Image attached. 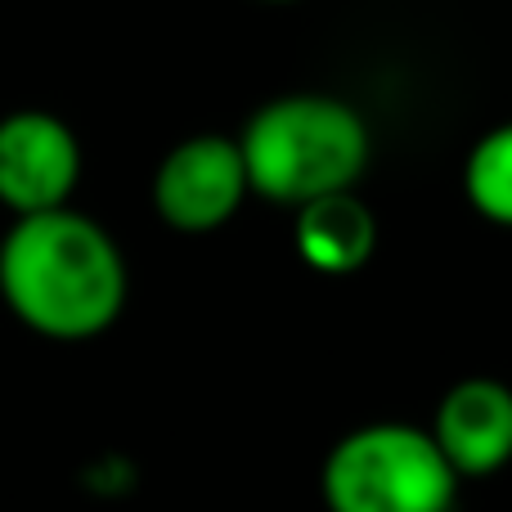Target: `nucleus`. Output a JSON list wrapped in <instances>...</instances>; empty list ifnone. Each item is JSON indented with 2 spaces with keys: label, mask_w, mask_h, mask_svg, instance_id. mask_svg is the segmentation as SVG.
I'll use <instances>...</instances> for the list:
<instances>
[{
  "label": "nucleus",
  "mask_w": 512,
  "mask_h": 512,
  "mask_svg": "<svg viewBox=\"0 0 512 512\" xmlns=\"http://www.w3.org/2000/svg\"><path fill=\"white\" fill-rule=\"evenodd\" d=\"M454 477H490L512 463V387L499 378H463L436 405L427 427Z\"/></svg>",
  "instance_id": "obj_6"
},
{
  "label": "nucleus",
  "mask_w": 512,
  "mask_h": 512,
  "mask_svg": "<svg viewBox=\"0 0 512 512\" xmlns=\"http://www.w3.org/2000/svg\"><path fill=\"white\" fill-rule=\"evenodd\" d=\"M81 180V144L72 126L41 108L0 117V207L36 216L68 207Z\"/></svg>",
  "instance_id": "obj_5"
},
{
  "label": "nucleus",
  "mask_w": 512,
  "mask_h": 512,
  "mask_svg": "<svg viewBox=\"0 0 512 512\" xmlns=\"http://www.w3.org/2000/svg\"><path fill=\"white\" fill-rule=\"evenodd\" d=\"M270 5H288V0H270Z\"/></svg>",
  "instance_id": "obj_9"
},
{
  "label": "nucleus",
  "mask_w": 512,
  "mask_h": 512,
  "mask_svg": "<svg viewBox=\"0 0 512 512\" xmlns=\"http://www.w3.org/2000/svg\"><path fill=\"white\" fill-rule=\"evenodd\" d=\"M248 198L239 140L203 131L180 140L153 171V212L180 234H212L239 216Z\"/></svg>",
  "instance_id": "obj_4"
},
{
  "label": "nucleus",
  "mask_w": 512,
  "mask_h": 512,
  "mask_svg": "<svg viewBox=\"0 0 512 512\" xmlns=\"http://www.w3.org/2000/svg\"><path fill=\"white\" fill-rule=\"evenodd\" d=\"M369 126L346 99L297 90L261 104L239 135L248 194L301 207L355 189L369 167Z\"/></svg>",
  "instance_id": "obj_2"
},
{
  "label": "nucleus",
  "mask_w": 512,
  "mask_h": 512,
  "mask_svg": "<svg viewBox=\"0 0 512 512\" xmlns=\"http://www.w3.org/2000/svg\"><path fill=\"white\" fill-rule=\"evenodd\" d=\"M131 292L126 256L99 221L54 207L14 216L0 239V297L50 342H90L117 324Z\"/></svg>",
  "instance_id": "obj_1"
},
{
  "label": "nucleus",
  "mask_w": 512,
  "mask_h": 512,
  "mask_svg": "<svg viewBox=\"0 0 512 512\" xmlns=\"http://www.w3.org/2000/svg\"><path fill=\"white\" fill-rule=\"evenodd\" d=\"M292 248L319 274H355L378 252V216L369 212V203L355 189L324 194L297 207Z\"/></svg>",
  "instance_id": "obj_7"
},
{
  "label": "nucleus",
  "mask_w": 512,
  "mask_h": 512,
  "mask_svg": "<svg viewBox=\"0 0 512 512\" xmlns=\"http://www.w3.org/2000/svg\"><path fill=\"white\" fill-rule=\"evenodd\" d=\"M463 194L472 212L490 225L512 230V122L486 131L463 162Z\"/></svg>",
  "instance_id": "obj_8"
},
{
  "label": "nucleus",
  "mask_w": 512,
  "mask_h": 512,
  "mask_svg": "<svg viewBox=\"0 0 512 512\" xmlns=\"http://www.w3.org/2000/svg\"><path fill=\"white\" fill-rule=\"evenodd\" d=\"M319 495L328 512H454L459 477L423 427L369 423L328 450Z\"/></svg>",
  "instance_id": "obj_3"
}]
</instances>
